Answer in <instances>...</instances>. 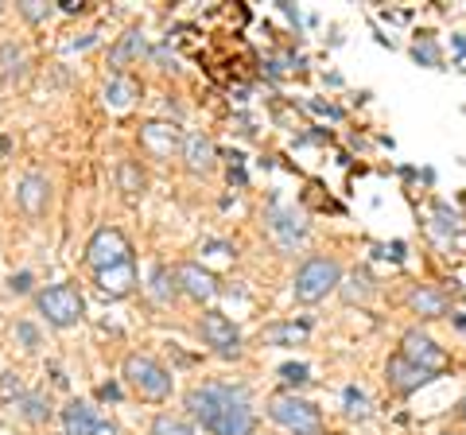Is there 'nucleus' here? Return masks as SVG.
Wrapping results in <instances>:
<instances>
[{
    "label": "nucleus",
    "instance_id": "nucleus-1",
    "mask_svg": "<svg viewBox=\"0 0 466 435\" xmlns=\"http://www.w3.org/2000/svg\"><path fill=\"white\" fill-rule=\"evenodd\" d=\"M187 412L210 435H253L257 431L253 400L241 385L202 381L187 393Z\"/></svg>",
    "mask_w": 466,
    "mask_h": 435
},
{
    "label": "nucleus",
    "instance_id": "nucleus-2",
    "mask_svg": "<svg viewBox=\"0 0 466 435\" xmlns=\"http://www.w3.org/2000/svg\"><path fill=\"white\" fill-rule=\"evenodd\" d=\"M121 377L140 400H152V404H164L171 397V385H175L171 373L159 366L152 354H128L125 366H121Z\"/></svg>",
    "mask_w": 466,
    "mask_h": 435
},
{
    "label": "nucleus",
    "instance_id": "nucleus-3",
    "mask_svg": "<svg viewBox=\"0 0 466 435\" xmlns=\"http://www.w3.org/2000/svg\"><path fill=\"white\" fill-rule=\"evenodd\" d=\"M268 420L280 424L284 431H296V435H323V412L315 409L311 400H303L296 393H276L268 404Z\"/></svg>",
    "mask_w": 466,
    "mask_h": 435
},
{
    "label": "nucleus",
    "instance_id": "nucleus-4",
    "mask_svg": "<svg viewBox=\"0 0 466 435\" xmlns=\"http://www.w3.org/2000/svg\"><path fill=\"white\" fill-rule=\"evenodd\" d=\"M342 284V268L334 257H311L303 260L299 272H296V284H291V292H296L299 303H319L327 292Z\"/></svg>",
    "mask_w": 466,
    "mask_h": 435
},
{
    "label": "nucleus",
    "instance_id": "nucleus-5",
    "mask_svg": "<svg viewBox=\"0 0 466 435\" xmlns=\"http://www.w3.org/2000/svg\"><path fill=\"white\" fill-rule=\"evenodd\" d=\"M35 308L51 327L66 330L86 315V299H82V292L75 284H51V288H43V292L35 296Z\"/></svg>",
    "mask_w": 466,
    "mask_h": 435
},
{
    "label": "nucleus",
    "instance_id": "nucleus-6",
    "mask_svg": "<svg viewBox=\"0 0 466 435\" xmlns=\"http://www.w3.org/2000/svg\"><path fill=\"white\" fill-rule=\"evenodd\" d=\"M125 260H133V245H128V238L113 226L97 229V234L90 238V245H86V265H90L94 272L116 268V265H125Z\"/></svg>",
    "mask_w": 466,
    "mask_h": 435
},
{
    "label": "nucleus",
    "instance_id": "nucleus-7",
    "mask_svg": "<svg viewBox=\"0 0 466 435\" xmlns=\"http://www.w3.org/2000/svg\"><path fill=\"white\" fill-rule=\"evenodd\" d=\"M198 335L218 358H238L241 354V330L233 327V319L222 311H207L198 319Z\"/></svg>",
    "mask_w": 466,
    "mask_h": 435
},
{
    "label": "nucleus",
    "instance_id": "nucleus-8",
    "mask_svg": "<svg viewBox=\"0 0 466 435\" xmlns=\"http://www.w3.org/2000/svg\"><path fill=\"white\" fill-rule=\"evenodd\" d=\"M183 133L179 125L171 121H148L140 128V148L148 152L152 159H171V156H183Z\"/></svg>",
    "mask_w": 466,
    "mask_h": 435
},
{
    "label": "nucleus",
    "instance_id": "nucleus-9",
    "mask_svg": "<svg viewBox=\"0 0 466 435\" xmlns=\"http://www.w3.org/2000/svg\"><path fill=\"white\" fill-rule=\"evenodd\" d=\"M400 354H404L408 361H412V366L428 369L431 377L447 369V354H443V346H435V342L424 335V330H408V335L400 339Z\"/></svg>",
    "mask_w": 466,
    "mask_h": 435
},
{
    "label": "nucleus",
    "instance_id": "nucleus-10",
    "mask_svg": "<svg viewBox=\"0 0 466 435\" xmlns=\"http://www.w3.org/2000/svg\"><path fill=\"white\" fill-rule=\"evenodd\" d=\"M265 222H268V234H272V241L280 245V249H296V245H303V238H308V226L299 222V214L280 207V202H272L268 207Z\"/></svg>",
    "mask_w": 466,
    "mask_h": 435
},
{
    "label": "nucleus",
    "instance_id": "nucleus-11",
    "mask_svg": "<svg viewBox=\"0 0 466 435\" xmlns=\"http://www.w3.org/2000/svg\"><path fill=\"white\" fill-rule=\"evenodd\" d=\"M175 280H179V292L191 296L195 303H210L218 296V280L214 272H207L202 265H195V260H187V265L175 268Z\"/></svg>",
    "mask_w": 466,
    "mask_h": 435
},
{
    "label": "nucleus",
    "instance_id": "nucleus-12",
    "mask_svg": "<svg viewBox=\"0 0 466 435\" xmlns=\"http://www.w3.org/2000/svg\"><path fill=\"white\" fill-rule=\"evenodd\" d=\"M385 377H389V389H392V393H400V397L416 393L420 385H428V381H431V373H428V369H420V366H412V361H408L404 354L389 358Z\"/></svg>",
    "mask_w": 466,
    "mask_h": 435
},
{
    "label": "nucleus",
    "instance_id": "nucleus-13",
    "mask_svg": "<svg viewBox=\"0 0 466 435\" xmlns=\"http://www.w3.org/2000/svg\"><path fill=\"white\" fill-rule=\"evenodd\" d=\"M94 284H97V292L109 296V299L133 296V288H137V260H125V265H116V268L94 272Z\"/></svg>",
    "mask_w": 466,
    "mask_h": 435
},
{
    "label": "nucleus",
    "instance_id": "nucleus-14",
    "mask_svg": "<svg viewBox=\"0 0 466 435\" xmlns=\"http://www.w3.org/2000/svg\"><path fill=\"white\" fill-rule=\"evenodd\" d=\"M47 198H51V183H47V176H39V171H27V176L20 179V187H16L20 210H24L27 218H39L43 210H47Z\"/></svg>",
    "mask_w": 466,
    "mask_h": 435
},
{
    "label": "nucleus",
    "instance_id": "nucleus-15",
    "mask_svg": "<svg viewBox=\"0 0 466 435\" xmlns=\"http://www.w3.org/2000/svg\"><path fill=\"white\" fill-rule=\"evenodd\" d=\"M63 431L66 435H97L101 431V416L94 404L86 400H70L63 409Z\"/></svg>",
    "mask_w": 466,
    "mask_h": 435
},
{
    "label": "nucleus",
    "instance_id": "nucleus-16",
    "mask_svg": "<svg viewBox=\"0 0 466 435\" xmlns=\"http://www.w3.org/2000/svg\"><path fill=\"white\" fill-rule=\"evenodd\" d=\"M183 159H187V171H195V176H207V171L214 167V144L210 137L202 133H191L183 140Z\"/></svg>",
    "mask_w": 466,
    "mask_h": 435
},
{
    "label": "nucleus",
    "instance_id": "nucleus-17",
    "mask_svg": "<svg viewBox=\"0 0 466 435\" xmlns=\"http://www.w3.org/2000/svg\"><path fill=\"white\" fill-rule=\"evenodd\" d=\"M308 323H268L260 330V342L265 346H303L308 342Z\"/></svg>",
    "mask_w": 466,
    "mask_h": 435
},
{
    "label": "nucleus",
    "instance_id": "nucleus-18",
    "mask_svg": "<svg viewBox=\"0 0 466 435\" xmlns=\"http://www.w3.org/2000/svg\"><path fill=\"white\" fill-rule=\"evenodd\" d=\"M0 75H5L8 82H16L27 75V51L20 47V43H0Z\"/></svg>",
    "mask_w": 466,
    "mask_h": 435
},
{
    "label": "nucleus",
    "instance_id": "nucleus-19",
    "mask_svg": "<svg viewBox=\"0 0 466 435\" xmlns=\"http://www.w3.org/2000/svg\"><path fill=\"white\" fill-rule=\"evenodd\" d=\"M116 187H121L128 198H140L144 195L148 179H144V167L137 164V159H121V167H116Z\"/></svg>",
    "mask_w": 466,
    "mask_h": 435
},
{
    "label": "nucleus",
    "instance_id": "nucleus-20",
    "mask_svg": "<svg viewBox=\"0 0 466 435\" xmlns=\"http://www.w3.org/2000/svg\"><path fill=\"white\" fill-rule=\"evenodd\" d=\"M133 94H137L133 82H128L125 75H113L109 86H106V106H109L113 113H125L128 106H133Z\"/></svg>",
    "mask_w": 466,
    "mask_h": 435
},
{
    "label": "nucleus",
    "instance_id": "nucleus-21",
    "mask_svg": "<svg viewBox=\"0 0 466 435\" xmlns=\"http://www.w3.org/2000/svg\"><path fill=\"white\" fill-rule=\"evenodd\" d=\"M16 409H20V416L27 420V424L39 428V424H47V420H51V397L35 389V393H27V397L16 404Z\"/></svg>",
    "mask_w": 466,
    "mask_h": 435
},
{
    "label": "nucleus",
    "instance_id": "nucleus-22",
    "mask_svg": "<svg viewBox=\"0 0 466 435\" xmlns=\"http://www.w3.org/2000/svg\"><path fill=\"white\" fill-rule=\"evenodd\" d=\"M412 311L424 315V319H440V315H447V299L435 292V288H416L412 292Z\"/></svg>",
    "mask_w": 466,
    "mask_h": 435
},
{
    "label": "nucleus",
    "instance_id": "nucleus-23",
    "mask_svg": "<svg viewBox=\"0 0 466 435\" xmlns=\"http://www.w3.org/2000/svg\"><path fill=\"white\" fill-rule=\"evenodd\" d=\"M140 55H144V35H140L137 27H133V32H125V35H121V43H116V47H113L109 63H113V70H121L128 59H140Z\"/></svg>",
    "mask_w": 466,
    "mask_h": 435
},
{
    "label": "nucleus",
    "instance_id": "nucleus-24",
    "mask_svg": "<svg viewBox=\"0 0 466 435\" xmlns=\"http://www.w3.org/2000/svg\"><path fill=\"white\" fill-rule=\"evenodd\" d=\"M148 292L156 303H167L175 292H179V280H175V272L167 265H156L152 268V284H148Z\"/></svg>",
    "mask_w": 466,
    "mask_h": 435
},
{
    "label": "nucleus",
    "instance_id": "nucleus-25",
    "mask_svg": "<svg viewBox=\"0 0 466 435\" xmlns=\"http://www.w3.org/2000/svg\"><path fill=\"white\" fill-rule=\"evenodd\" d=\"M152 435H195V428L179 416H156L152 420Z\"/></svg>",
    "mask_w": 466,
    "mask_h": 435
},
{
    "label": "nucleus",
    "instance_id": "nucleus-26",
    "mask_svg": "<svg viewBox=\"0 0 466 435\" xmlns=\"http://www.w3.org/2000/svg\"><path fill=\"white\" fill-rule=\"evenodd\" d=\"M342 404H346V416H350V420L370 416V397L361 393V389H354V385H350L346 393H342Z\"/></svg>",
    "mask_w": 466,
    "mask_h": 435
},
{
    "label": "nucleus",
    "instance_id": "nucleus-27",
    "mask_svg": "<svg viewBox=\"0 0 466 435\" xmlns=\"http://www.w3.org/2000/svg\"><path fill=\"white\" fill-rule=\"evenodd\" d=\"M27 393H24V381L16 373H0V400L5 404H20Z\"/></svg>",
    "mask_w": 466,
    "mask_h": 435
},
{
    "label": "nucleus",
    "instance_id": "nucleus-28",
    "mask_svg": "<svg viewBox=\"0 0 466 435\" xmlns=\"http://www.w3.org/2000/svg\"><path fill=\"white\" fill-rule=\"evenodd\" d=\"M12 335H16V342L24 346V350H39V346H43V335H39V330H35V323H27V319H20V323L16 327H12Z\"/></svg>",
    "mask_w": 466,
    "mask_h": 435
},
{
    "label": "nucleus",
    "instance_id": "nucleus-29",
    "mask_svg": "<svg viewBox=\"0 0 466 435\" xmlns=\"http://www.w3.org/2000/svg\"><path fill=\"white\" fill-rule=\"evenodd\" d=\"M370 296V277L366 272H354V277L346 280V288H342V299L346 303H358V299H366Z\"/></svg>",
    "mask_w": 466,
    "mask_h": 435
},
{
    "label": "nucleus",
    "instance_id": "nucleus-30",
    "mask_svg": "<svg viewBox=\"0 0 466 435\" xmlns=\"http://www.w3.org/2000/svg\"><path fill=\"white\" fill-rule=\"evenodd\" d=\"M280 381L284 385H308L311 381L308 366H303V361H288V366H280Z\"/></svg>",
    "mask_w": 466,
    "mask_h": 435
},
{
    "label": "nucleus",
    "instance_id": "nucleus-31",
    "mask_svg": "<svg viewBox=\"0 0 466 435\" xmlns=\"http://www.w3.org/2000/svg\"><path fill=\"white\" fill-rule=\"evenodd\" d=\"M416 63H424V66H440V51H435V43L424 35V43H416Z\"/></svg>",
    "mask_w": 466,
    "mask_h": 435
},
{
    "label": "nucleus",
    "instance_id": "nucleus-32",
    "mask_svg": "<svg viewBox=\"0 0 466 435\" xmlns=\"http://www.w3.org/2000/svg\"><path fill=\"white\" fill-rule=\"evenodd\" d=\"M435 229H440V234H455V229H459V218L451 214L447 207H435Z\"/></svg>",
    "mask_w": 466,
    "mask_h": 435
},
{
    "label": "nucleus",
    "instance_id": "nucleus-33",
    "mask_svg": "<svg viewBox=\"0 0 466 435\" xmlns=\"http://www.w3.org/2000/svg\"><path fill=\"white\" fill-rule=\"evenodd\" d=\"M47 12H51V8H47V5H39V0H27V5H20V16H24V20H32V24H39L43 16H47Z\"/></svg>",
    "mask_w": 466,
    "mask_h": 435
},
{
    "label": "nucleus",
    "instance_id": "nucleus-34",
    "mask_svg": "<svg viewBox=\"0 0 466 435\" xmlns=\"http://www.w3.org/2000/svg\"><path fill=\"white\" fill-rule=\"evenodd\" d=\"M8 288H12V296H27L32 292V272H12Z\"/></svg>",
    "mask_w": 466,
    "mask_h": 435
},
{
    "label": "nucleus",
    "instance_id": "nucleus-35",
    "mask_svg": "<svg viewBox=\"0 0 466 435\" xmlns=\"http://www.w3.org/2000/svg\"><path fill=\"white\" fill-rule=\"evenodd\" d=\"M97 397H101V400H116V397H121V385H116V381H106V385L97 389Z\"/></svg>",
    "mask_w": 466,
    "mask_h": 435
},
{
    "label": "nucleus",
    "instance_id": "nucleus-36",
    "mask_svg": "<svg viewBox=\"0 0 466 435\" xmlns=\"http://www.w3.org/2000/svg\"><path fill=\"white\" fill-rule=\"evenodd\" d=\"M311 109H315V113H327V117H330V121H339V117H342V113H339V109H334V106H323V101H311Z\"/></svg>",
    "mask_w": 466,
    "mask_h": 435
},
{
    "label": "nucleus",
    "instance_id": "nucleus-37",
    "mask_svg": "<svg viewBox=\"0 0 466 435\" xmlns=\"http://www.w3.org/2000/svg\"><path fill=\"white\" fill-rule=\"evenodd\" d=\"M58 8H63V12H70V16H75V12H82L86 5H82V0H58Z\"/></svg>",
    "mask_w": 466,
    "mask_h": 435
},
{
    "label": "nucleus",
    "instance_id": "nucleus-38",
    "mask_svg": "<svg viewBox=\"0 0 466 435\" xmlns=\"http://www.w3.org/2000/svg\"><path fill=\"white\" fill-rule=\"evenodd\" d=\"M97 435H116V424H109V420H101V431Z\"/></svg>",
    "mask_w": 466,
    "mask_h": 435
}]
</instances>
